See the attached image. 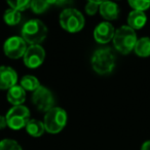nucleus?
Wrapping results in <instances>:
<instances>
[{"label":"nucleus","instance_id":"obj_3","mask_svg":"<svg viewBox=\"0 0 150 150\" xmlns=\"http://www.w3.org/2000/svg\"><path fill=\"white\" fill-rule=\"evenodd\" d=\"M137 40L138 38L136 31L125 25L115 30L112 41L114 48L117 52L122 54H127L132 50H134Z\"/></svg>","mask_w":150,"mask_h":150},{"label":"nucleus","instance_id":"obj_21","mask_svg":"<svg viewBox=\"0 0 150 150\" xmlns=\"http://www.w3.org/2000/svg\"><path fill=\"white\" fill-rule=\"evenodd\" d=\"M129 4L133 8V11H137L145 13V11L150 8V1H146V0H129Z\"/></svg>","mask_w":150,"mask_h":150},{"label":"nucleus","instance_id":"obj_16","mask_svg":"<svg viewBox=\"0 0 150 150\" xmlns=\"http://www.w3.org/2000/svg\"><path fill=\"white\" fill-rule=\"evenodd\" d=\"M136 54L140 58H147L150 56V37H142L137 40L135 45Z\"/></svg>","mask_w":150,"mask_h":150},{"label":"nucleus","instance_id":"obj_17","mask_svg":"<svg viewBox=\"0 0 150 150\" xmlns=\"http://www.w3.org/2000/svg\"><path fill=\"white\" fill-rule=\"evenodd\" d=\"M20 86L25 91L33 93L40 86V82L38 78L33 75H25L22 77L21 81H20Z\"/></svg>","mask_w":150,"mask_h":150},{"label":"nucleus","instance_id":"obj_22","mask_svg":"<svg viewBox=\"0 0 150 150\" xmlns=\"http://www.w3.org/2000/svg\"><path fill=\"white\" fill-rule=\"evenodd\" d=\"M0 150H23L22 146L13 139H3L0 141Z\"/></svg>","mask_w":150,"mask_h":150},{"label":"nucleus","instance_id":"obj_20","mask_svg":"<svg viewBox=\"0 0 150 150\" xmlns=\"http://www.w3.org/2000/svg\"><path fill=\"white\" fill-rule=\"evenodd\" d=\"M7 4L9 5L11 9L22 13V11L30 8L31 1H29V0H13V1H7Z\"/></svg>","mask_w":150,"mask_h":150},{"label":"nucleus","instance_id":"obj_2","mask_svg":"<svg viewBox=\"0 0 150 150\" xmlns=\"http://www.w3.org/2000/svg\"><path fill=\"white\" fill-rule=\"evenodd\" d=\"M92 67L100 75L110 74L115 67V54L110 47H101L92 56Z\"/></svg>","mask_w":150,"mask_h":150},{"label":"nucleus","instance_id":"obj_13","mask_svg":"<svg viewBox=\"0 0 150 150\" xmlns=\"http://www.w3.org/2000/svg\"><path fill=\"white\" fill-rule=\"evenodd\" d=\"M6 98L7 101L13 106L23 105V103L26 101V91L21 86L16 84L7 91Z\"/></svg>","mask_w":150,"mask_h":150},{"label":"nucleus","instance_id":"obj_1","mask_svg":"<svg viewBox=\"0 0 150 150\" xmlns=\"http://www.w3.org/2000/svg\"><path fill=\"white\" fill-rule=\"evenodd\" d=\"M22 38L30 45H40L47 36L45 24L38 19L29 20L22 28Z\"/></svg>","mask_w":150,"mask_h":150},{"label":"nucleus","instance_id":"obj_24","mask_svg":"<svg viewBox=\"0 0 150 150\" xmlns=\"http://www.w3.org/2000/svg\"><path fill=\"white\" fill-rule=\"evenodd\" d=\"M7 127V122H6V118L5 116L0 115V129H3Z\"/></svg>","mask_w":150,"mask_h":150},{"label":"nucleus","instance_id":"obj_14","mask_svg":"<svg viewBox=\"0 0 150 150\" xmlns=\"http://www.w3.org/2000/svg\"><path fill=\"white\" fill-rule=\"evenodd\" d=\"M147 23V16L143 11H132L127 17V26L134 30H140Z\"/></svg>","mask_w":150,"mask_h":150},{"label":"nucleus","instance_id":"obj_10","mask_svg":"<svg viewBox=\"0 0 150 150\" xmlns=\"http://www.w3.org/2000/svg\"><path fill=\"white\" fill-rule=\"evenodd\" d=\"M115 29L113 25L109 22H102L98 24L94 30V38L98 43L106 44L113 39Z\"/></svg>","mask_w":150,"mask_h":150},{"label":"nucleus","instance_id":"obj_4","mask_svg":"<svg viewBox=\"0 0 150 150\" xmlns=\"http://www.w3.org/2000/svg\"><path fill=\"white\" fill-rule=\"evenodd\" d=\"M60 25L69 33H77L81 31L86 24V19L79 11L75 8H65L59 17Z\"/></svg>","mask_w":150,"mask_h":150},{"label":"nucleus","instance_id":"obj_7","mask_svg":"<svg viewBox=\"0 0 150 150\" xmlns=\"http://www.w3.org/2000/svg\"><path fill=\"white\" fill-rule=\"evenodd\" d=\"M32 103L39 111L46 113L54 107V97L46 86H40L32 94Z\"/></svg>","mask_w":150,"mask_h":150},{"label":"nucleus","instance_id":"obj_5","mask_svg":"<svg viewBox=\"0 0 150 150\" xmlns=\"http://www.w3.org/2000/svg\"><path fill=\"white\" fill-rule=\"evenodd\" d=\"M68 121L67 112L61 107H54L45 113L43 125L48 134H59L64 129Z\"/></svg>","mask_w":150,"mask_h":150},{"label":"nucleus","instance_id":"obj_6","mask_svg":"<svg viewBox=\"0 0 150 150\" xmlns=\"http://www.w3.org/2000/svg\"><path fill=\"white\" fill-rule=\"evenodd\" d=\"M5 118L7 127L15 131H19L26 127L28 121L30 120V110L24 105L13 106L7 111Z\"/></svg>","mask_w":150,"mask_h":150},{"label":"nucleus","instance_id":"obj_15","mask_svg":"<svg viewBox=\"0 0 150 150\" xmlns=\"http://www.w3.org/2000/svg\"><path fill=\"white\" fill-rule=\"evenodd\" d=\"M26 132L32 137H41L45 132V127H44L43 121L38 120V119H30L28 121L27 125H26Z\"/></svg>","mask_w":150,"mask_h":150},{"label":"nucleus","instance_id":"obj_12","mask_svg":"<svg viewBox=\"0 0 150 150\" xmlns=\"http://www.w3.org/2000/svg\"><path fill=\"white\" fill-rule=\"evenodd\" d=\"M99 11L103 19L106 20V22L116 20L120 13L118 5L111 1H102L99 7Z\"/></svg>","mask_w":150,"mask_h":150},{"label":"nucleus","instance_id":"obj_25","mask_svg":"<svg viewBox=\"0 0 150 150\" xmlns=\"http://www.w3.org/2000/svg\"><path fill=\"white\" fill-rule=\"evenodd\" d=\"M141 150H150V140H148V141L144 142V143L142 144Z\"/></svg>","mask_w":150,"mask_h":150},{"label":"nucleus","instance_id":"obj_11","mask_svg":"<svg viewBox=\"0 0 150 150\" xmlns=\"http://www.w3.org/2000/svg\"><path fill=\"white\" fill-rule=\"evenodd\" d=\"M18 82V73L9 66H0V90H7Z\"/></svg>","mask_w":150,"mask_h":150},{"label":"nucleus","instance_id":"obj_18","mask_svg":"<svg viewBox=\"0 0 150 150\" xmlns=\"http://www.w3.org/2000/svg\"><path fill=\"white\" fill-rule=\"evenodd\" d=\"M22 19V15L21 13L15 11V9H7L4 13V16H3V20L6 23V25L8 26H16L21 22Z\"/></svg>","mask_w":150,"mask_h":150},{"label":"nucleus","instance_id":"obj_9","mask_svg":"<svg viewBox=\"0 0 150 150\" xmlns=\"http://www.w3.org/2000/svg\"><path fill=\"white\" fill-rule=\"evenodd\" d=\"M45 50L41 45H29L23 56V62L29 69H36L43 64Z\"/></svg>","mask_w":150,"mask_h":150},{"label":"nucleus","instance_id":"obj_19","mask_svg":"<svg viewBox=\"0 0 150 150\" xmlns=\"http://www.w3.org/2000/svg\"><path fill=\"white\" fill-rule=\"evenodd\" d=\"M50 4V1H44V0H34L31 1V4H30V8L33 11L34 13H42L44 11H46L48 9Z\"/></svg>","mask_w":150,"mask_h":150},{"label":"nucleus","instance_id":"obj_23","mask_svg":"<svg viewBox=\"0 0 150 150\" xmlns=\"http://www.w3.org/2000/svg\"><path fill=\"white\" fill-rule=\"evenodd\" d=\"M102 1H88L86 4V13H88V16H95L99 11V7H100V4Z\"/></svg>","mask_w":150,"mask_h":150},{"label":"nucleus","instance_id":"obj_8","mask_svg":"<svg viewBox=\"0 0 150 150\" xmlns=\"http://www.w3.org/2000/svg\"><path fill=\"white\" fill-rule=\"evenodd\" d=\"M27 47V43L22 36H11L5 40L3 44V52L7 58L17 60L23 58Z\"/></svg>","mask_w":150,"mask_h":150}]
</instances>
